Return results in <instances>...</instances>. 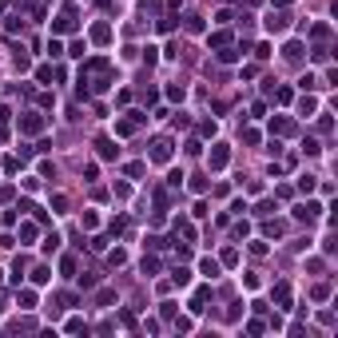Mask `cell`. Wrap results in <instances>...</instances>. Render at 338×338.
<instances>
[{"label":"cell","mask_w":338,"mask_h":338,"mask_svg":"<svg viewBox=\"0 0 338 338\" xmlns=\"http://www.w3.org/2000/svg\"><path fill=\"white\" fill-rule=\"evenodd\" d=\"M263 24H267V32L279 36V32H287V28H291V16H287V8H270Z\"/></svg>","instance_id":"1"},{"label":"cell","mask_w":338,"mask_h":338,"mask_svg":"<svg viewBox=\"0 0 338 338\" xmlns=\"http://www.w3.org/2000/svg\"><path fill=\"white\" fill-rule=\"evenodd\" d=\"M227 163H231V147H227V143H215L211 156H207V167H211V171H223Z\"/></svg>","instance_id":"2"},{"label":"cell","mask_w":338,"mask_h":338,"mask_svg":"<svg viewBox=\"0 0 338 338\" xmlns=\"http://www.w3.org/2000/svg\"><path fill=\"white\" fill-rule=\"evenodd\" d=\"M143 119H147L143 112H128L124 119H115V135H135V128L143 124Z\"/></svg>","instance_id":"3"},{"label":"cell","mask_w":338,"mask_h":338,"mask_svg":"<svg viewBox=\"0 0 338 338\" xmlns=\"http://www.w3.org/2000/svg\"><path fill=\"white\" fill-rule=\"evenodd\" d=\"M52 32H56V36H68V32H76V8H72V4H68L64 12H60V20L52 24Z\"/></svg>","instance_id":"4"},{"label":"cell","mask_w":338,"mask_h":338,"mask_svg":"<svg viewBox=\"0 0 338 338\" xmlns=\"http://www.w3.org/2000/svg\"><path fill=\"white\" fill-rule=\"evenodd\" d=\"M20 132H24V135H40V132H44V115H40V112L20 115Z\"/></svg>","instance_id":"5"},{"label":"cell","mask_w":338,"mask_h":338,"mask_svg":"<svg viewBox=\"0 0 338 338\" xmlns=\"http://www.w3.org/2000/svg\"><path fill=\"white\" fill-rule=\"evenodd\" d=\"M318 215H322V203H315V199H306V203L294 207V219H302V223H315Z\"/></svg>","instance_id":"6"},{"label":"cell","mask_w":338,"mask_h":338,"mask_svg":"<svg viewBox=\"0 0 338 338\" xmlns=\"http://www.w3.org/2000/svg\"><path fill=\"white\" fill-rule=\"evenodd\" d=\"M171 147H175V143H171L167 135H159L156 143H151V159H156V163H167V159H171Z\"/></svg>","instance_id":"7"},{"label":"cell","mask_w":338,"mask_h":338,"mask_svg":"<svg viewBox=\"0 0 338 338\" xmlns=\"http://www.w3.org/2000/svg\"><path fill=\"white\" fill-rule=\"evenodd\" d=\"M96 156H100V159H115V156H119V147H115V139H108V135H100V139H96Z\"/></svg>","instance_id":"8"},{"label":"cell","mask_w":338,"mask_h":338,"mask_svg":"<svg viewBox=\"0 0 338 338\" xmlns=\"http://www.w3.org/2000/svg\"><path fill=\"white\" fill-rule=\"evenodd\" d=\"M207 294H211V291H195V294H191V306H187L191 315H203V311H207Z\"/></svg>","instance_id":"9"},{"label":"cell","mask_w":338,"mask_h":338,"mask_svg":"<svg viewBox=\"0 0 338 338\" xmlns=\"http://www.w3.org/2000/svg\"><path fill=\"white\" fill-rule=\"evenodd\" d=\"M199 270L207 274V279H219V270H223V263H219V259H203V263H199Z\"/></svg>","instance_id":"10"},{"label":"cell","mask_w":338,"mask_h":338,"mask_svg":"<svg viewBox=\"0 0 338 338\" xmlns=\"http://www.w3.org/2000/svg\"><path fill=\"white\" fill-rule=\"evenodd\" d=\"M298 112H302V115H318V100L311 96V91H306V96L298 100Z\"/></svg>","instance_id":"11"},{"label":"cell","mask_w":338,"mask_h":338,"mask_svg":"<svg viewBox=\"0 0 338 338\" xmlns=\"http://www.w3.org/2000/svg\"><path fill=\"white\" fill-rule=\"evenodd\" d=\"M215 56H219V64H235V60H239L243 52H239L235 44H227V48H219V52H215Z\"/></svg>","instance_id":"12"},{"label":"cell","mask_w":338,"mask_h":338,"mask_svg":"<svg viewBox=\"0 0 338 338\" xmlns=\"http://www.w3.org/2000/svg\"><path fill=\"white\" fill-rule=\"evenodd\" d=\"M283 60H291V64H298V60H302V44H298V40H291V44L283 48Z\"/></svg>","instance_id":"13"},{"label":"cell","mask_w":338,"mask_h":338,"mask_svg":"<svg viewBox=\"0 0 338 338\" xmlns=\"http://www.w3.org/2000/svg\"><path fill=\"white\" fill-rule=\"evenodd\" d=\"M91 40H96V44H108V40H112V28H108V24H91Z\"/></svg>","instance_id":"14"},{"label":"cell","mask_w":338,"mask_h":338,"mask_svg":"<svg viewBox=\"0 0 338 338\" xmlns=\"http://www.w3.org/2000/svg\"><path fill=\"white\" fill-rule=\"evenodd\" d=\"M263 235H267V239H279V235H283V223L267 215V223H263Z\"/></svg>","instance_id":"15"},{"label":"cell","mask_w":338,"mask_h":338,"mask_svg":"<svg viewBox=\"0 0 338 338\" xmlns=\"http://www.w3.org/2000/svg\"><path fill=\"white\" fill-rule=\"evenodd\" d=\"M207 44H211V48H227V44H231V32H227V28H223V32H211Z\"/></svg>","instance_id":"16"},{"label":"cell","mask_w":338,"mask_h":338,"mask_svg":"<svg viewBox=\"0 0 338 338\" xmlns=\"http://www.w3.org/2000/svg\"><path fill=\"white\" fill-rule=\"evenodd\" d=\"M274 302H279L283 311L291 306V287H287V283H279V287H274Z\"/></svg>","instance_id":"17"},{"label":"cell","mask_w":338,"mask_h":338,"mask_svg":"<svg viewBox=\"0 0 338 338\" xmlns=\"http://www.w3.org/2000/svg\"><path fill=\"white\" fill-rule=\"evenodd\" d=\"M171 283H175V287H187V283H191V270H187V267H175V270H171Z\"/></svg>","instance_id":"18"},{"label":"cell","mask_w":338,"mask_h":338,"mask_svg":"<svg viewBox=\"0 0 338 338\" xmlns=\"http://www.w3.org/2000/svg\"><path fill=\"white\" fill-rule=\"evenodd\" d=\"M270 132H279V135H291V132H294V124L279 115V119H270Z\"/></svg>","instance_id":"19"},{"label":"cell","mask_w":338,"mask_h":338,"mask_svg":"<svg viewBox=\"0 0 338 338\" xmlns=\"http://www.w3.org/2000/svg\"><path fill=\"white\" fill-rule=\"evenodd\" d=\"M183 28H187V32H203V16L187 12V16H183Z\"/></svg>","instance_id":"20"},{"label":"cell","mask_w":338,"mask_h":338,"mask_svg":"<svg viewBox=\"0 0 338 338\" xmlns=\"http://www.w3.org/2000/svg\"><path fill=\"white\" fill-rule=\"evenodd\" d=\"M139 270L147 274V279H151V274H159V259H156V255H147V259L139 263Z\"/></svg>","instance_id":"21"},{"label":"cell","mask_w":338,"mask_h":338,"mask_svg":"<svg viewBox=\"0 0 338 338\" xmlns=\"http://www.w3.org/2000/svg\"><path fill=\"white\" fill-rule=\"evenodd\" d=\"M20 306H24V311H32V306H36V291H32V287L20 291Z\"/></svg>","instance_id":"22"},{"label":"cell","mask_w":338,"mask_h":338,"mask_svg":"<svg viewBox=\"0 0 338 338\" xmlns=\"http://www.w3.org/2000/svg\"><path fill=\"white\" fill-rule=\"evenodd\" d=\"M183 96H187V88H183V84H171V88H167V100H171V104H183Z\"/></svg>","instance_id":"23"},{"label":"cell","mask_w":338,"mask_h":338,"mask_svg":"<svg viewBox=\"0 0 338 338\" xmlns=\"http://www.w3.org/2000/svg\"><path fill=\"white\" fill-rule=\"evenodd\" d=\"M60 274H68V279L76 274V255H64V259H60Z\"/></svg>","instance_id":"24"},{"label":"cell","mask_w":338,"mask_h":338,"mask_svg":"<svg viewBox=\"0 0 338 338\" xmlns=\"http://www.w3.org/2000/svg\"><path fill=\"white\" fill-rule=\"evenodd\" d=\"M80 227H84V231H96V227H100V219H96V211H84V219H80Z\"/></svg>","instance_id":"25"},{"label":"cell","mask_w":338,"mask_h":338,"mask_svg":"<svg viewBox=\"0 0 338 338\" xmlns=\"http://www.w3.org/2000/svg\"><path fill=\"white\" fill-rule=\"evenodd\" d=\"M48 279H52V270H48V267H36V270H32V283H36V287H44Z\"/></svg>","instance_id":"26"},{"label":"cell","mask_w":338,"mask_h":338,"mask_svg":"<svg viewBox=\"0 0 338 338\" xmlns=\"http://www.w3.org/2000/svg\"><path fill=\"white\" fill-rule=\"evenodd\" d=\"M298 88H302V91H315V88H322V80H318V76H302Z\"/></svg>","instance_id":"27"},{"label":"cell","mask_w":338,"mask_h":338,"mask_svg":"<svg viewBox=\"0 0 338 338\" xmlns=\"http://www.w3.org/2000/svg\"><path fill=\"white\" fill-rule=\"evenodd\" d=\"M84 52H88V44H84V40H72V48H68V56H72V60H84Z\"/></svg>","instance_id":"28"},{"label":"cell","mask_w":338,"mask_h":338,"mask_svg":"<svg viewBox=\"0 0 338 338\" xmlns=\"http://www.w3.org/2000/svg\"><path fill=\"white\" fill-rule=\"evenodd\" d=\"M298 191L311 195V191H315V175H302V179H298Z\"/></svg>","instance_id":"29"},{"label":"cell","mask_w":338,"mask_h":338,"mask_svg":"<svg viewBox=\"0 0 338 338\" xmlns=\"http://www.w3.org/2000/svg\"><path fill=\"white\" fill-rule=\"evenodd\" d=\"M52 76H56V68H48V64H40V68H36V80H40V84H48Z\"/></svg>","instance_id":"30"},{"label":"cell","mask_w":338,"mask_h":338,"mask_svg":"<svg viewBox=\"0 0 338 338\" xmlns=\"http://www.w3.org/2000/svg\"><path fill=\"white\" fill-rule=\"evenodd\" d=\"M64 330H68V334H80V330H88V326H84V318H68Z\"/></svg>","instance_id":"31"},{"label":"cell","mask_w":338,"mask_h":338,"mask_svg":"<svg viewBox=\"0 0 338 338\" xmlns=\"http://www.w3.org/2000/svg\"><path fill=\"white\" fill-rule=\"evenodd\" d=\"M20 239L32 243V239H36V223H20Z\"/></svg>","instance_id":"32"},{"label":"cell","mask_w":338,"mask_h":338,"mask_svg":"<svg viewBox=\"0 0 338 338\" xmlns=\"http://www.w3.org/2000/svg\"><path fill=\"white\" fill-rule=\"evenodd\" d=\"M44 251H48V255H52V251H60V235H56V231L44 239Z\"/></svg>","instance_id":"33"},{"label":"cell","mask_w":338,"mask_h":338,"mask_svg":"<svg viewBox=\"0 0 338 338\" xmlns=\"http://www.w3.org/2000/svg\"><path fill=\"white\" fill-rule=\"evenodd\" d=\"M124 263H128L124 251H112V255H108V267H124Z\"/></svg>","instance_id":"34"},{"label":"cell","mask_w":338,"mask_h":338,"mask_svg":"<svg viewBox=\"0 0 338 338\" xmlns=\"http://www.w3.org/2000/svg\"><path fill=\"white\" fill-rule=\"evenodd\" d=\"M48 56L60 60V56H64V44H60V40H48Z\"/></svg>","instance_id":"35"},{"label":"cell","mask_w":338,"mask_h":338,"mask_svg":"<svg viewBox=\"0 0 338 338\" xmlns=\"http://www.w3.org/2000/svg\"><path fill=\"white\" fill-rule=\"evenodd\" d=\"M270 211H274V199H263V203L255 207V215H263V219H267V215H270Z\"/></svg>","instance_id":"36"},{"label":"cell","mask_w":338,"mask_h":338,"mask_svg":"<svg viewBox=\"0 0 338 338\" xmlns=\"http://www.w3.org/2000/svg\"><path fill=\"white\" fill-rule=\"evenodd\" d=\"M112 302H115L112 291H100V294H96V306H112Z\"/></svg>","instance_id":"37"},{"label":"cell","mask_w":338,"mask_h":338,"mask_svg":"<svg viewBox=\"0 0 338 338\" xmlns=\"http://www.w3.org/2000/svg\"><path fill=\"white\" fill-rule=\"evenodd\" d=\"M318 115H322V119H318V124H315V128H318V132H330V128H334V119H330L326 112H318Z\"/></svg>","instance_id":"38"},{"label":"cell","mask_w":338,"mask_h":338,"mask_svg":"<svg viewBox=\"0 0 338 338\" xmlns=\"http://www.w3.org/2000/svg\"><path fill=\"white\" fill-rule=\"evenodd\" d=\"M239 315H243V302H231V306H227V322H235Z\"/></svg>","instance_id":"39"},{"label":"cell","mask_w":338,"mask_h":338,"mask_svg":"<svg viewBox=\"0 0 338 338\" xmlns=\"http://www.w3.org/2000/svg\"><path fill=\"white\" fill-rule=\"evenodd\" d=\"M183 179H187V175H183L179 167H171V175H167V183H171V187H179V183H183Z\"/></svg>","instance_id":"40"},{"label":"cell","mask_w":338,"mask_h":338,"mask_svg":"<svg viewBox=\"0 0 338 338\" xmlns=\"http://www.w3.org/2000/svg\"><path fill=\"white\" fill-rule=\"evenodd\" d=\"M311 56H315V60H318V64H322V60H330V48H326V44H318V48H315Z\"/></svg>","instance_id":"41"},{"label":"cell","mask_w":338,"mask_h":338,"mask_svg":"<svg viewBox=\"0 0 338 338\" xmlns=\"http://www.w3.org/2000/svg\"><path fill=\"white\" fill-rule=\"evenodd\" d=\"M219 263H223V267H235V263H239V251H223V259H219Z\"/></svg>","instance_id":"42"},{"label":"cell","mask_w":338,"mask_h":338,"mask_svg":"<svg viewBox=\"0 0 338 338\" xmlns=\"http://www.w3.org/2000/svg\"><path fill=\"white\" fill-rule=\"evenodd\" d=\"M302 151H306V156H318L322 147H318V139H306V143H302Z\"/></svg>","instance_id":"43"},{"label":"cell","mask_w":338,"mask_h":338,"mask_svg":"<svg viewBox=\"0 0 338 338\" xmlns=\"http://www.w3.org/2000/svg\"><path fill=\"white\" fill-rule=\"evenodd\" d=\"M96 175H100V167H96V163H88V167H84V179H88V183H96Z\"/></svg>","instance_id":"44"},{"label":"cell","mask_w":338,"mask_h":338,"mask_svg":"<svg viewBox=\"0 0 338 338\" xmlns=\"http://www.w3.org/2000/svg\"><path fill=\"white\" fill-rule=\"evenodd\" d=\"M330 36V24H315V40H326Z\"/></svg>","instance_id":"45"},{"label":"cell","mask_w":338,"mask_h":338,"mask_svg":"<svg viewBox=\"0 0 338 338\" xmlns=\"http://www.w3.org/2000/svg\"><path fill=\"white\" fill-rule=\"evenodd\" d=\"M199 135H215V119H203V124H199Z\"/></svg>","instance_id":"46"},{"label":"cell","mask_w":338,"mask_h":338,"mask_svg":"<svg viewBox=\"0 0 338 338\" xmlns=\"http://www.w3.org/2000/svg\"><path fill=\"white\" fill-rule=\"evenodd\" d=\"M143 175V163H128V179H139Z\"/></svg>","instance_id":"47"},{"label":"cell","mask_w":338,"mask_h":338,"mask_svg":"<svg viewBox=\"0 0 338 338\" xmlns=\"http://www.w3.org/2000/svg\"><path fill=\"white\" fill-rule=\"evenodd\" d=\"M270 4H274V8H287V4H294V0H270Z\"/></svg>","instance_id":"48"},{"label":"cell","mask_w":338,"mask_h":338,"mask_svg":"<svg viewBox=\"0 0 338 338\" xmlns=\"http://www.w3.org/2000/svg\"><path fill=\"white\" fill-rule=\"evenodd\" d=\"M0 315H4V302H0Z\"/></svg>","instance_id":"49"}]
</instances>
